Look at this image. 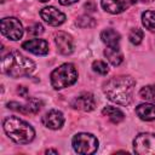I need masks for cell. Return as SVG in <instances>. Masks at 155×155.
Instances as JSON below:
<instances>
[{"label": "cell", "instance_id": "8fae6325", "mask_svg": "<svg viewBox=\"0 0 155 155\" xmlns=\"http://www.w3.org/2000/svg\"><path fill=\"white\" fill-rule=\"evenodd\" d=\"M54 42L57 46V50L62 54H70L74 50V41L71 35L64 31H58L54 35Z\"/></svg>", "mask_w": 155, "mask_h": 155}, {"label": "cell", "instance_id": "d6986e66", "mask_svg": "<svg viewBox=\"0 0 155 155\" xmlns=\"http://www.w3.org/2000/svg\"><path fill=\"white\" fill-rule=\"evenodd\" d=\"M142 23L148 30L155 31V11H145V12H143Z\"/></svg>", "mask_w": 155, "mask_h": 155}, {"label": "cell", "instance_id": "603a6c76", "mask_svg": "<svg viewBox=\"0 0 155 155\" xmlns=\"http://www.w3.org/2000/svg\"><path fill=\"white\" fill-rule=\"evenodd\" d=\"M92 69L101 75H107L109 73V68H108L107 63L103 61H94L92 63Z\"/></svg>", "mask_w": 155, "mask_h": 155}, {"label": "cell", "instance_id": "4316f807", "mask_svg": "<svg viewBox=\"0 0 155 155\" xmlns=\"http://www.w3.org/2000/svg\"><path fill=\"white\" fill-rule=\"evenodd\" d=\"M61 5L63 6H68V5H71V4H75L78 0H58Z\"/></svg>", "mask_w": 155, "mask_h": 155}, {"label": "cell", "instance_id": "5b68a950", "mask_svg": "<svg viewBox=\"0 0 155 155\" xmlns=\"http://www.w3.org/2000/svg\"><path fill=\"white\" fill-rule=\"evenodd\" d=\"M73 148L78 154H93L98 149V139L91 133H78L71 140Z\"/></svg>", "mask_w": 155, "mask_h": 155}, {"label": "cell", "instance_id": "484cf974", "mask_svg": "<svg viewBox=\"0 0 155 155\" xmlns=\"http://www.w3.org/2000/svg\"><path fill=\"white\" fill-rule=\"evenodd\" d=\"M17 92H18L19 96H22V97H27V96H28V90H27L24 86H18Z\"/></svg>", "mask_w": 155, "mask_h": 155}, {"label": "cell", "instance_id": "f1b7e54d", "mask_svg": "<svg viewBox=\"0 0 155 155\" xmlns=\"http://www.w3.org/2000/svg\"><path fill=\"white\" fill-rule=\"evenodd\" d=\"M50 153H52V154H57L58 151H57V150H52V149H48V150H46V154H50Z\"/></svg>", "mask_w": 155, "mask_h": 155}, {"label": "cell", "instance_id": "f546056e", "mask_svg": "<svg viewBox=\"0 0 155 155\" xmlns=\"http://www.w3.org/2000/svg\"><path fill=\"white\" fill-rule=\"evenodd\" d=\"M39 1H41V2H46V1H48V0H39Z\"/></svg>", "mask_w": 155, "mask_h": 155}, {"label": "cell", "instance_id": "ffe728a7", "mask_svg": "<svg viewBox=\"0 0 155 155\" xmlns=\"http://www.w3.org/2000/svg\"><path fill=\"white\" fill-rule=\"evenodd\" d=\"M139 96L144 101L155 102V85H148L142 87V90L139 91Z\"/></svg>", "mask_w": 155, "mask_h": 155}, {"label": "cell", "instance_id": "7402d4cb", "mask_svg": "<svg viewBox=\"0 0 155 155\" xmlns=\"http://www.w3.org/2000/svg\"><path fill=\"white\" fill-rule=\"evenodd\" d=\"M128 39L133 45H139L143 40V30L139 28H133L128 34Z\"/></svg>", "mask_w": 155, "mask_h": 155}, {"label": "cell", "instance_id": "7c38bea8", "mask_svg": "<svg viewBox=\"0 0 155 155\" xmlns=\"http://www.w3.org/2000/svg\"><path fill=\"white\" fill-rule=\"evenodd\" d=\"M41 122L44 126H46L50 130H58L64 124V116L59 110L52 109L42 116Z\"/></svg>", "mask_w": 155, "mask_h": 155}, {"label": "cell", "instance_id": "9c48e42d", "mask_svg": "<svg viewBox=\"0 0 155 155\" xmlns=\"http://www.w3.org/2000/svg\"><path fill=\"white\" fill-rule=\"evenodd\" d=\"M40 16L41 18L50 25L52 27H57V25H61L62 23H64L65 21V15L63 12H61L59 10H57L56 7L53 6H47V7H44L41 11H40Z\"/></svg>", "mask_w": 155, "mask_h": 155}, {"label": "cell", "instance_id": "44dd1931", "mask_svg": "<svg viewBox=\"0 0 155 155\" xmlns=\"http://www.w3.org/2000/svg\"><path fill=\"white\" fill-rule=\"evenodd\" d=\"M76 24H78V27H80V28H92V27L96 25V21H94V18H92L91 16L84 15V16H80V17L76 19Z\"/></svg>", "mask_w": 155, "mask_h": 155}, {"label": "cell", "instance_id": "ac0fdd59", "mask_svg": "<svg viewBox=\"0 0 155 155\" xmlns=\"http://www.w3.org/2000/svg\"><path fill=\"white\" fill-rule=\"evenodd\" d=\"M102 114L108 116V119L114 124H119L125 119V114L120 109H117L115 107H105V108H103Z\"/></svg>", "mask_w": 155, "mask_h": 155}, {"label": "cell", "instance_id": "cb8c5ba5", "mask_svg": "<svg viewBox=\"0 0 155 155\" xmlns=\"http://www.w3.org/2000/svg\"><path fill=\"white\" fill-rule=\"evenodd\" d=\"M44 31V27L40 23H34L33 25H29L27 28V33L30 35H39Z\"/></svg>", "mask_w": 155, "mask_h": 155}, {"label": "cell", "instance_id": "6da1fadb", "mask_svg": "<svg viewBox=\"0 0 155 155\" xmlns=\"http://www.w3.org/2000/svg\"><path fill=\"white\" fill-rule=\"evenodd\" d=\"M136 81L130 75H119L109 79L103 85L107 98L120 105H128L133 99Z\"/></svg>", "mask_w": 155, "mask_h": 155}, {"label": "cell", "instance_id": "e0dca14e", "mask_svg": "<svg viewBox=\"0 0 155 155\" xmlns=\"http://www.w3.org/2000/svg\"><path fill=\"white\" fill-rule=\"evenodd\" d=\"M104 56L107 57V59L110 62V64L113 65H120L124 61V56L120 51L119 47H109L107 46V48L104 50Z\"/></svg>", "mask_w": 155, "mask_h": 155}, {"label": "cell", "instance_id": "3957f363", "mask_svg": "<svg viewBox=\"0 0 155 155\" xmlns=\"http://www.w3.org/2000/svg\"><path fill=\"white\" fill-rule=\"evenodd\" d=\"M5 133L18 144H28L34 139V128L24 120L17 116H8L4 120Z\"/></svg>", "mask_w": 155, "mask_h": 155}, {"label": "cell", "instance_id": "2e32d148", "mask_svg": "<svg viewBox=\"0 0 155 155\" xmlns=\"http://www.w3.org/2000/svg\"><path fill=\"white\" fill-rule=\"evenodd\" d=\"M101 39L102 41L109 46V47H119V44H120V34L114 30V29H105L101 33Z\"/></svg>", "mask_w": 155, "mask_h": 155}, {"label": "cell", "instance_id": "277c9868", "mask_svg": "<svg viewBox=\"0 0 155 155\" xmlns=\"http://www.w3.org/2000/svg\"><path fill=\"white\" fill-rule=\"evenodd\" d=\"M51 85L54 90H62L71 86L78 80V71L71 63H64L56 68L50 75Z\"/></svg>", "mask_w": 155, "mask_h": 155}, {"label": "cell", "instance_id": "83f0119b", "mask_svg": "<svg viewBox=\"0 0 155 155\" xmlns=\"http://www.w3.org/2000/svg\"><path fill=\"white\" fill-rule=\"evenodd\" d=\"M142 2V4H150L153 2V0H131V2Z\"/></svg>", "mask_w": 155, "mask_h": 155}, {"label": "cell", "instance_id": "5bb4252c", "mask_svg": "<svg viewBox=\"0 0 155 155\" xmlns=\"http://www.w3.org/2000/svg\"><path fill=\"white\" fill-rule=\"evenodd\" d=\"M101 5L107 12L113 13V15H117V13H121L122 11H125L128 7L130 2L122 1V0H102Z\"/></svg>", "mask_w": 155, "mask_h": 155}, {"label": "cell", "instance_id": "4fadbf2b", "mask_svg": "<svg viewBox=\"0 0 155 155\" xmlns=\"http://www.w3.org/2000/svg\"><path fill=\"white\" fill-rule=\"evenodd\" d=\"M22 47L38 56H45L48 52V44L44 39H31V40L24 41L22 44Z\"/></svg>", "mask_w": 155, "mask_h": 155}, {"label": "cell", "instance_id": "8992f818", "mask_svg": "<svg viewBox=\"0 0 155 155\" xmlns=\"http://www.w3.org/2000/svg\"><path fill=\"white\" fill-rule=\"evenodd\" d=\"M133 150L139 155H155V134L139 133L133 140Z\"/></svg>", "mask_w": 155, "mask_h": 155}, {"label": "cell", "instance_id": "7a4b0ae2", "mask_svg": "<svg viewBox=\"0 0 155 155\" xmlns=\"http://www.w3.org/2000/svg\"><path fill=\"white\" fill-rule=\"evenodd\" d=\"M1 70L11 78H23L35 70V63L18 51H11L2 57Z\"/></svg>", "mask_w": 155, "mask_h": 155}, {"label": "cell", "instance_id": "9a60e30c", "mask_svg": "<svg viewBox=\"0 0 155 155\" xmlns=\"http://www.w3.org/2000/svg\"><path fill=\"white\" fill-rule=\"evenodd\" d=\"M136 114L139 119L144 121H153L155 120V105L149 103L139 104L136 108Z\"/></svg>", "mask_w": 155, "mask_h": 155}, {"label": "cell", "instance_id": "d4e9b609", "mask_svg": "<svg viewBox=\"0 0 155 155\" xmlns=\"http://www.w3.org/2000/svg\"><path fill=\"white\" fill-rule=\"evenodd\" d=\"M85 8H86V11H88V12H93V11L96 10V5H94L93 1H87V2L85 4Z\"/></svg>", "mask_w": 155, "mask_h": 155}, {"label": "cell", "instance_id": "30bf717a", "mask_svg": "<svg viewBox=\"0 0 155 155\" xmlns=\"http://www.w3.org/2000/svg\"><path fill=\"white\" fill-rule=\"evenodd\" d=\"M70 105L78 110L91 111L96 108V99H94L93 94H91L88 92H84V93H80L79 96H76L70 102Z\"/></svg>", "mask_w": 155, "mask_h": 155}, {"label": "cell", "instance_id": "52a82bcc", "mask_svg": "<svg viewBox=\"0 0 155 155\" xmlns=\"http://www.w3.org/2000/svg\"><path fill=\"white\" fill-rule=\"evenodd\" d=\"M1 34L8 40L17 41L23 35V27L15 17H6L1 19Z\"/></svg>", "mask_w": 155, "mask_h": 155}, {"label": "cell", "instance_id": "ba28073f", "mask_svg": "<svg viewBox=\"0 0 155 155\" xmlns=\"http://www.w3.org/2000/svg\"><path fill=\"white\" fill-rule=\"evenodd\" d=\"M42 102L38 98H29L27 104H19L17 102H10L7 104V108L12 110H17L22 114H36L42 108Z\"/></svg>", "mask_w": 155, "mask_h": 155}]
</instances>
